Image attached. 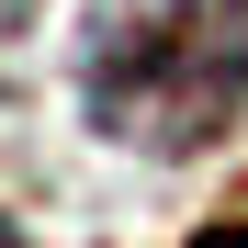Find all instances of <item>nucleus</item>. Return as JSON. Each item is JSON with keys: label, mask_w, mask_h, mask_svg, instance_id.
Here are the masks:
<instances>
[{"label": "nucleus", "mask_w": 248, "mask_h": 248, "mask_svg": "<svg viewBox=\"0 0 248 248\" xmlns=\"http://www.w3.org/2000/svg\"><path fill=\"white\" fill-rule=\"evenodd\" d=\"M79 113L124 158H203L248 124V0H91Z\"/></svg>", "instance_id": "f257e3e1"}, {"label": "nucleus", "mask_w": 248, "mask_h": 248, "mask_svg": "<svg viewBox=\"0 0 248 248\" xmlns=\"http://www.w3.org/2000/svg\"><path fill=\"white\" fill-rule=\"evenodd\" d=\"M192 248H248V215H226V226H203Z\"/></svg>", "instance_id": "f03ea898"}, {"label": "nucleus", "mask_w": 248, "mask_h": 248, "mask_svg": "<svg viewBox=\"0 0 248 248\" xmlns=\"http://www.w3.org/2000/svg\"><path fill=\"white\" fill-rule=\"evenodd\" d=\"M23 12H34V0H0V46H12V23H23Z\"/></svg>", "instance_id": "7ed1b4c3"}, {"label": "nucleus", "mask_w": 248, "mask_h": 248, "mask_svg": "<svg viewBox=\"0 0 248 248\" xmlns=\"http://www.w3.org/2000/svg\"><path fill=\"white\" fill-rule=\"evenodd\" d=\"M0 248H23V237H12V226H0Z\"/></svg>", "instance_id": "20e7f679"}]
</instances>
